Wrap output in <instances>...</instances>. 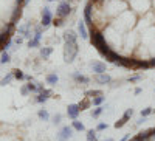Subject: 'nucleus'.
Segmentation results:
<instances>
[{
  "label": "nucleus",
  "mask_w": 155,
  "mask_h": 141,
  "mask_svg": "<svg viewBox=\"0 0 155 141\" xmlns=\"http://www.w3.org/2000/svg\"><path fill=\"white\" fill-rule=\"evenodd\" d=\"M106 141H113V139H106Z\"/></svg>",
  "instance_id": "39"
},
{
  "label": "nucleus",
  "mask_w": 155,
  "mask_h": 141,
  "mask_svg": "<svg viewBox=\"0 0 155 141\" xmlns=\"http://www.w3.org/2000/svg\"><path fill=\"white\" fill-rule=\"evenodd\" d=\"M47 2H50V3H51V2H58V0H47Z\"/></svg>",
  "instance_id": "36"
},
{
  "label": "nucleus",
  "mask_w": 155,
  "mask_h": 141,
  "mask_svg": "<svg viewBox=\"0 0 155 141\" xmlns=\"http://www.w3.org/2000/svg\"><path fill=\"white\" fill-rule=\"evenodd\" d=\"M22 42H23V37H16V39H14V44L16 45H20Z\"/></svg>",
  "instance_id": "33"
},
{
  "label": "nucleus",
  "mask_w": 155,
  "mask_h": 141,
  "mask_svg": "<svg viewBox=\"0 0 155 141\" xmlns=\"http://www.w3.org/2000/svg\"><path fill=\"white\" fill-rule=\"evenodd\" d=\"M61 123H62V115L61 113H56L54 116H53V124L54 126H59Z\"/></svg>",
  "instance_id": "28"
},
{
  "label": "nucleus",
  "mask_w": 155,
  "mask_h": 141,
  "mask_svg": "<svg viewBox=\"0 0 155 141\" xmlns=\"http://www.w3.org/2000/svg\"><path fill=\"white\" fill-rule=\"evenodd\" d=\"M37 116L41 118V120H44V121H48V120H50V113H48L45 109H41V110L37 112Z\"/></svg>",
  "instance_id": "22"
},
{
  "label": "nucleus",
  "mask_w": 155,
  "mask_h": 141,
  "mask_svg": "<svg viewBox=\"0 0 155 141\" xmlns=\"http://www.w3.org/2000/svg\"><path fill=\"white\" fill-rule=\"evenodd\" d=\"M138 93H141V88L138 87V88H135V95H138Z\"/></svg>",
  "instance_id": "34"
},
{
  "label": "nucleus",
  "mask_w": 155,
  "mask_h": 141,
  "mask_svg": "<svg viewBox=\"0 0 155 141\" xmlns=\"http://www.w3.org/2000/svg\"><path fill=\"white\" fill-rule=\"evenodd\" d=\"M71 2H79V0H71Z\"/></svg>",
  "instance_id": "38"
},
{
  "label": "nucleus",
  "mask_w": 155,
  "mask_h": 141,
  "mask_svg": "<svg viewBox=\"0 0 155 141\" xmlns=\"http://www.w3.org/2000/svg\"><path fill=\"white\" fill-rule=\"evenodd\" d=\"M73 79H74L78 84H88V82H90V79L87 78V76H84V74H81V73H74V74H73Z\"/></svg>",
  "instance_id": "15"
},
{
  "label": "nucleus",
  "mask_w": 155,
  "mask_h": 141,
  "mask_svg": "<svg viewBox=\"0 0 155 141\" xmlns=\"http://www.w3.org/2000/svg\"><path fill=\"white\" fill-rule=\"evenodd\" d=\"M41 39H42V33H34L33 37L30 39V42H28V47H30V48L39 47V44H41Z\"/></svg>",
  "instance_id": "13"
},
{
  "label": "nucleus",
  "mask_w": 155,
  "mask_h": 141,
  "mask_svg": "<svg viewBox=\"0 0 155 141\" xmlns=\"http://www.w3.org/2000/svg\"><path fill=\"white\" fill-rule=\"evenodd\" d=\"M73 133H74V129L71 126H64L61 129V132L56 135V138H58V141H67L73 136Z\"/></svg>",
  "instance_id": "3"
},
{
  "label": "nucleus",
  "mask_w": 155,
  "mask_h": 141,
  "mask_svg": "<svg viewBox=\"0 0 155 141\" xmlns=\"http://www.w3.org/2000/svg\"><path fill=\"white\" fill-rule=\"evenodd\" d=\"M132 115H134V110H132V109H127V110L124 112V115L121 116V120L115 123V127H116V129H120V127H123V126L127 123V120L132 116Z\"/></svg>",
  "instance_id": "10"
},
{
  "label": "nucleus",
  "mask_w": 155,
  "mask_h": 141,
  "mask_svg": "<svg viewBox=\"0 0 155 141\" xmlns=\"http://www.w3.org/2000/svg\"><path fill=\"white\" fill-rule=\"evenodd\" d=\"M93 81L99 85H106V84H110L112 82V78L107 74V73H99V74H95L93 76Z\"/></svg>",
  "instance_id": "7"
},
{
  "label": "nucleus",
  "mask_w": 155,
  "mask_h": 141,
  "mask_svg": "<svg viewBox=\"0 0 155 141\" xmlns=\"http://www.w3.org/2000/svg\"><path fill=\"white\" fill-rule=\"evenodd\" d=\"M28 2H30V0H23V3H25V5H27Z\"/></svg>",
  "instance_id": "37"
},
{
  "label": "nucleus",
  "mask_w": 155,
  "mask_h": 141,
  "mask_svg": "<svg viewBox=\"0 0 155 141\" xmlns=\"http://www.w3.org/2000/svg\"><path fill=\"white\" fill-rule=\"evenodd\" d=\"M90 67H92V70L95 71V74L106 73V64L101 62V61H93L92 64H90Z\"/></svg>",
  "instance_id": "9"
},
{
  "label": "nucleus",
  "mask_w": 155,
  "mask_h": 141,
  "mask_svg": "<svg viewBox=\"0 0 155 141\" xmlns=\"http://www.w3.org/2000/svg\"><path fill=\"white\" fill-rule=\"evenodd\" d=\"M141 78H143L141 74H137V76H132V78H129V81H130V82H137V81H140Z\"/></svg>",
  "instance_id": "32"
},
{
  "label": "nucleus",
  "mask_w": 155,
  "mask_h": 141,
  "mask_svg": "<svg viewBox=\"0 0 155 141\" xmlns=\"http://www.w3.org/2000/svg\"><path fill=\"white\" fill-rule=\"evenodd\" d=\"M71 127H73L76 132H84V130H85V126H84L81 121H78V120H73V121H71Z\"/></svg>",
  "instance_id": "18"
},
{
  "label": "nucleus",
  "mask_w": 155,
  "mask_h": 141,
  "mask_svg": "<svg viewBox=\"0 0 155 141\" xmlns=\"http://www.w3.org/2000/svg\"><path fill=\"white\" fill-rule=\"evenodd\" d=\"M51 53H53V47H42L41 48V57H44V59H48L51 56Z\"/></svg>",
  "instance_id": "17"
},
{
  "label": "nucleus",
  "mask_w": 155,
  "mask_h": 141,
  "mask_svg": "<svg viewBox=\"0 0 155 141\" xmlns=\"http://www.w3.org/2000/svg\"><path fill=\"white\" fill-rule=\"evenodd\" d=\"M85 95L90 98V99H93V98H96V96H101V95H104L101 90H88V92H85Z\"/></svg>",
  "instance_id": "24"
},
{
  "label": "nucleus",
  "mask_w": 155,
  "mask_h": 141,
  "mask_svg": "<svg viewBox=\"0 0 155 141\" xmlns=\"http://www.w3.org/2000/svg\"><path fill=\"white\" fill-rule=\"evenodd\" d=\"M78 33H79V36L82 37V39H90V36H88V31H87V25L84 20H79L78 22Z\"/></svg>",
  "instance_id": "11"
},
{
  "label": "nucleus",
  "mask_w": 155,
  "mask_h": 141,
  "mask_svg": "<svg viewBox=\"0 0 155 141\" xmlns=\"http://www.w3.org/2000/svg\"><path fill=\"white\" fill-rule=\"evenodd\" d=\"M104 109H106V107H102V106L95 107L92 112H90V116H92V118H99L101 115H102V112H104Z\"/></svg>",
  "instance_id": "19"
},
{
  "label": "nucleus",
  "mask_w": 155,
  "mask_h": 141,
  "mask_svg": "<svg viewBox=\"0 0 155 141\" xmlns=\"http://www.w3.org/2000/svg\"><path fill=\"white\" fill-rule=\"evenodd\" d=\"M71 11V6L68 3V0H61L59 5H58V9H56V17H61V19H65Z\"/></svg>",
  "instance_id": "2"
},
{
  "label": "nucleus",
  "mask_w": 155,
  "mask_h": 141,
  "mask_svg": "<svg viewBox=\"0 0 155 141\" xmlns=\"http://www.w3.org/2000/svg\"><path fill=\"white\" fill-rule=\"evenodd\" d=\"M79 113H81L79 104H70V106L67 107V115H68V118H70L71 121H73V120H78Z\"/></svg>",
  "instance_id": "5"
},
{
  "label": "nucleus",
  "mask_w": 155,
  "mask_h": 141,
  "mask_svg": "<svg viewBox=\"0 0 155 141\" xmlns=\"http://www.w3.org/2000/svg\"><path fill=\"white\" fill-rule=\"evenodd\" d=\"M53 23V14H51V9L48 8V6H45L44 9H42V20H41V25L44 28H47L48 25H51Z\"/></svg>",
  "instance_id": "4"
},
{
  "label": "nucleus",
  "mask_w": 155,
  "mask_h": 141,
  "mask_svg": "<svg viewBox=\"0 0 155 141\" xmlns=\"http://www.w3.org/2000/svg\"><path fill=\"white\" fill-rule=\"evenodd\" d=\"M45 81H47V84H50V85H56V84L59 82V76H58L56 73H50V74H47Z\"/></svg>",
  "instance_id": "14"
},
{
  "label": "nucleus",
  "mask_w": 155,
  "mask_h": 141,
  "mask_svg": "<svg viewBox=\"0 0 155 141\" xmlns=\"http://www.w3.org/2000/svg\"><path fill=\"white\" fill-rule=\"evenodd\" d=\"M87 141H98V136H96V130H87V135H85Z\"/></svg>",
  "instance_id": "23"
},
{
  "label": "nucleus",
  "mask_w": 155,
  "mask_h": 141,
  "mask_svg": "<svg viewBox=\"0 0 155 141\" xmlns=\"http://www.w3.org/2000/svg\"><path fill=\"white\" fill-rule=\"evenodd\" d=\"M152 113H153V109L152 107H146V109L141 110V118H146V116H149V115H152Z\"/></svg>",
  "instance_id": "26"
},
{
  "label": "nucleus",
  "mask_w": 155,
  "mask_h": 141,
  "mask_svg": "<svg viewBox=\"0 0 155 141\" xmlns=\"http://www.w3.org/2000/svg\"><path fill=\"white\" fill-rule=\"evenodd\" d=\"M90 106H92V99H90L88 96H85V98H84V101H81V102H79L81 112H82V110H85V109H88Z\"/></svg>",
  "instance_id": "20"
},
{
  "label": "nucleus",
  "mask_w": 155,
  "mask_h": 141,
  "mask_svg": "<svg viewBox=\"0 0 155 141\" xmlns=\"http://www.w3.org/2000/svg\"><path fill=\"white\" fill-rule=\"evenodd\" d=\"M12 79H14V74H12V71H11V73H8L6 76H3V78H2V81H0V87H5V85L11 84Z\"/></svg>",
  "instance_id": "16"
},
{
  "label": "nucleus",
  "mask_w": 155,
  "mask_h": 141,
  "mask_svg": "<svg viewBox=\"0 0 155 141\" xmlns=\"http://www.w3.org/2000/svg\"><path fill=\"white\" fill-rule=\"evenodd\" d=\"M12 74H14V79H17V81H22V79H25V74H23V71H20V70H12Z\"/></svg>",
  "instance_id": "25"
},
{
  "label": "nucleus",
  "mask_w": 155,
  "mask_h": 141,
  "mask_svg": "<svg viewBox=\"0 0 155 141\" xmlns=\"http://www.w3.org/2000/svg\"><path fill=\"white\" fill-rule=\"evenodd\" d=\"M9 61H11V57H9V54H8V51H3L2 57H0V64H8Z\"/></svg>",
  "instance_id": "27"
},
{
  "label": "nucleus",
  "mask_w": 155,
  "mask_h": 141,
  "mask_svg": "<svg viewBox=\"0 0 155 141\" xmlns=\"http://www.w3.org/2000/svg\"><path fill=\"white\" fill-rule=\"evenodd\" d=\"M53 25H54V27H62V25H64V19H61V17L53 19Z\"/></svg>",
  "instance_id": "30"
},
{
  "label": "nucleus",
  "mask_w": 155,
  "mask_h": 141,
  "mask_svg": "<svg viewBox=\"0 0 155 141\" xmlns=\"http://www.w3.org/2000/svg\"><path fill=\"white\" fill-rule=\"evenodd\" d=\"M51 95H53V92L48 90V88H44V90L37 95V98H36L34 101H36V102H39V104H44V102H47V101L51 98Z\"/></svg>",
  "instance_id": "8"
},
{
  "label": "nucleus",
  "mask_w": 155,
  "mask_h": 141,
  "mask_svg": "<svg viewBox=\"0 0 155 141\" xmlns=\"http://www.w3.org/2000/svg\"><path fill=\"white\" fill-rule=\"evenodd\" d=\"M20 93H22L23 96H28V95H30V90H28L27 84H25V85H22V88H20Z\"/></svg>",
  "instance_id": "31"
},
{
  "label": "nucleus",
  "mask_w": 155,
  "mask_h": 141,
  "mask_svg": "<svg viewBox=\"0 0 155 141\" xmlns=\"http://www.w3.org/2000/svg\"><path fill=\"white\" fill-rule=\"evenodd\" d=\"M64 41L68 42V44H78V34L73 30H68L64 33Z\"/></svg>",
  "instance_id": "12"
},
{
  "label": "nucleus",
  "mask_w": 155,
  "mask_h": 141,
  "mask_svg": "<svg viewBox=\"0 0 155 141\" xmlns=\"http://www.w3.org/2000/svg\"><path fill=\"white\" fill-rule=\"evenodd\" d=\"M78 53H79V47H78V44L65 42V45H64V59H65V62L71 64L74 61V57L78 56Z\"/></svg>",
  "instance_id": "1"
},
{
  "label": "nucleus",
  "mask_w": 155,
  "mask_h": 141,
  "mask_svg": "<svg viewBox=\"0 0 155 141\" xmlns=\"http://www.w3.org/2000/svg\"><path fill=\"white\" fill-rule=\"evenodd\" d=\"M104 101H106V96H104V95L96 96V98H93V99H92V106H95V107H99V106H101Z\"/></svg>",
  "instance_id": "21"
},
{
  "label": "nucleus",
  "mask_w": 155,
  "mask_h": 141,
  "mask_svg": "<svg viewBox=\"0 0 155 141\" xmlns=\"http://www.w3.org/2000/svg\"><path fill=\"white\" fill-rule=\"evenodd\" d=\"M127 139H129V135H126V136H124V138H121L120 141H127Z\"/></svg>",
  "instance_id": "35"
},
{
  "label": "nucleus",
  "mask_w": 155,
  "mask_h": 141,
  "mask_svg": "<svg viewBox=\"0 0 155 141\" xmlns=\"http://www.w3.org/2000/svg\"><path fill=\"white\" fill-rule=\"evenodd\" d=\"M84 22L87 27H92L93 28V16H92V2H90L85 9H84Z\"/></svg>",
  "instance_id": "6"
},
{
  "label": "nucleus",
  "mask_w": 155,
  "mask_h": 141,
  "mask_svg": "<svg viewBox=\"0 0 155 141\" xmlns=\"http://www.w3.org/2000/svg\"><path fill=\"white\" fill-rule=\"evenodd\" d=\"M107 127H109L107 123H99V124L96 126V129H95V130H96V132H99V130H106Z\"/></svg>",
  "instance_id": "29"
}]
</instances>
